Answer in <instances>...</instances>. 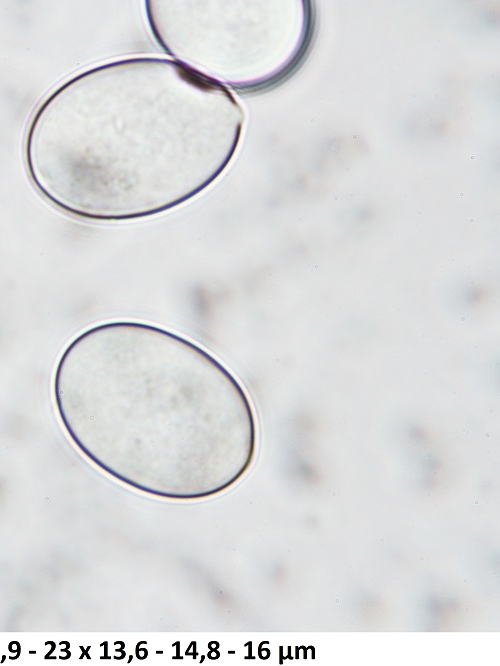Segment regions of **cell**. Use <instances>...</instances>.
<instances>
[{
    "instance_id": "6da1fadb",
    "label": "cell",
    "mask_w": 500,
    "mask_h": 666,
    "mask_svg": "<svg viewBox=\"0 0 500 666\" xmlns=\"http://www.w3.org/2000/svg\"><path fill=\"white\" fill-rule=\"evenodd\" d=\"M53 397L79 450L151 496L221 494L256 457L257 417L240 381L203 347L154 324L116 320L82 331L59 357Z\"/></svg>"
}]
</instances>
